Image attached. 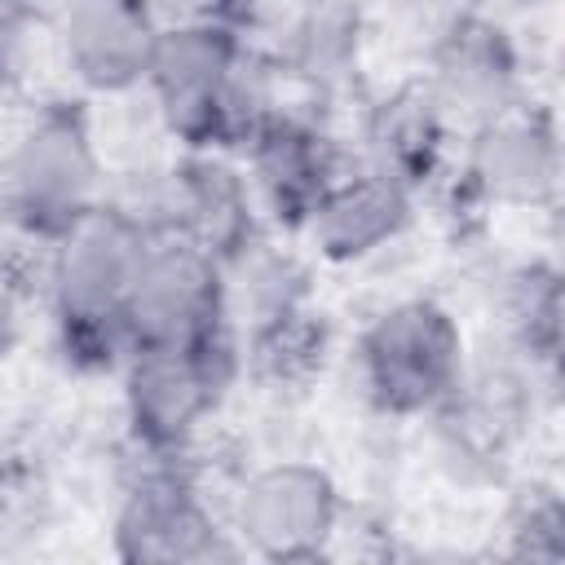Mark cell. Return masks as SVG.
<instances>
[{
	"label": "cell",
	"instance_id": "cell-16",
	"mask_svg": "<svg viewBox=\"0 0 565 565\" xmlns=\"http://www.w3.org/2000/svg\"><path fill=\"white\" fill-rule=\"evenodd\" d=\"M287 88L313 97L309 106L344 93L362 71L366 9L358 0H291L278 26L256 40Z\"/></svg>",
	"mask_w": 565,
	"mask_h": 565
},
{
	"label": "cell",
	"instance_id": "cell-20",
	"mask_svg": "<svg viewBox=\"0 0 565 565\" xmlns=\"http://www.w3.org/2000/svg\"><path fill=\"white\" fill-rule=\"evenodd\" d=\"M503 552L516 561H561L565 556V499L556 481L521 486L503 512Z\"/></svg>",
	"mask_w": 565,
	"mask_h": 565
},
{
	"label": "cell",
	"instance_id": "cell-12",
	"mask_svg": "<svg viewBox=\"0 0 565 565\" xmlns=\"http://www.w3.org/2000/svg\"><path fill=\"white\" fill-rule=\"evenodd\" d=\"M221 327H230L221 256L177 234L146 238L128 300H124L128 353L159 349V344H190Z\"/></svg>",
	"mask_w": 565,
	"mask_h": 565
},
{
	"label": "cell",
	"instance_id": "cell-14",
	"mask_svg": "<svg viewBox=\"0 0 565 565\" xmlns=\"http://www.w3.org/2000/svg\"><path fill=\"white\" fill-rule=\"evenodd\" d=\"M353 159L388 181H397L402 190H411L415 199H424L428 190L446 185L450 168H455V150H459V132L455 124L441 115V106L428 97V88L419 79H406L388 93H380L358 124V137L349 141Z\"/></svg>",
	"mask_w": 565,
	"mask_h": 565
},
{
	"label": "cell",
	"instance_id": "cell-3",
	"mask_svg": "<svg viewBox=\"0 0 565 565\" xmlns=\"http://www.w3.org/2000/svg\"><path fill=\"white\" fill-rule=\"evenodd\" d=\"M110 172L93 124L75 102L35 106L0 154V216L13 238L49 247L102 207Z\"/></svg>",
	"mask_w": 565,
	"mask_h": 565
},
{
	"label": "cell",
	"instance_id": "cell-4",
	"mask_svg": "<svg viewBox=\"0 0 565 565\" xmlns=\"http://www.w3.org/2000/svg\"><path fill=\"white\" fill-rule=\"evenodd\" d=\"M115 375L124 388L128 450L194 455L230 388L243 380V353L234 327H221L190 344L132 349Z\"/></svg>",
	"mask_w": 565,
	"mask_h": 565
},
{
	"label": "cell",
	"instance_id": "cell-18",
	"mask_svg": "<svg viewBox=\"0 0 565 565\" xmlns=\"http://www.w3.org/2000/svg\"><path fill=\"white\" fill-rule=\"evenodd\" d=\"M561 269L552 256H525L499 274L494 287V344L556 384L561 362Z\"/></svg>",
	"mask_w": 565,
	"mask_h": 565
},
{
	"label": "cell",
	"instance_id": "cell-15",
	"mask_svg": "<svg viewBox=\"0 0 565 565\" xmlns=\"http://www.w3.org/2000/svg\"><path fill=\"white\" fill-rule=\"evenodd\" d=\"M415 207H419V199L411 190H402L397 181L349 159L344 172L318 194V203L309 207V216L296 234L327 265H362V260L388 252L411 230Z\"/></svg>",
	"mask_w": 565,
	"mask_h": 565
},
{
	"label": "cell",
	"instance_id": "cell-22",
	"mask_svg": "<svg viewBox=\"0 0 565 565\" xmlns=\"http://www.w3.org/2000/svg\"><path fill=\"white\" fill-rule=\"evenodd\" d=\"M31 26L13 13L9 0H0V93L13 88L26 75V57H31Z\"/></svg>",
	"mask_w": 565,
	"mask_h": 565
},
{
	"label": "cell",
	"instance_id": "cell-23",
	"mask_svg": "<svg viewBox=\"0 0 565 565\" xmlns=\"http://www.w3.org/2000/svg\"><path fill=\"white\" fill-rule=\"evenodd\" d=\"M9 4H13V13H18L31 31H49V26L66 13L71 0H9Z\"/></svg>",
	"mask_w": 565,
	"mask_h": 565
},
{
	"label": "cell",
	"instance_id": "cell-7",
	"mask_svg": "<svg viewBox=\"0 0 565 565\" xmlns=\"http://www.w3.org/2000/svg\"><path fill=\"white\" fill-rule=\"evenodd\" d=\"M128 477L115 508V556L132 565H207L243 556L225 508L207 490V472L194 455H141L128 450Z\"/></svg>",
	"mask_w": 565,
	"mask_h": 565
},
{
	"label": "cell",
	"instance_id": "cell-10",
	"mask_svg": "<svg viewBox=\"0 0 565 565\" xmlns=\"http://www.w3.org/2000/svg\"><path fill=\"white\" fill-rule=\"evenodd\" d=\"M269 230L296 234L318 194L353 159L349 141L309 102H282L234 154Z\"/></svg>",
	"mask_w": 565,
	"mask_h": 565
},
{
	"label": "cell",
	"instance_id": "cell-8",
	"mask_svg": "<svg viewBox=\"0 0 565 565\" xmlns=\"http://www.w3.org/2000/svg\"><path fill=\"white\" fill-rule=\"evenodd\" d=\"M225 521L243 556L318 561L340 539L344 494L313 459H269L238 477Z\"/></svg>",
	"mask_w": 565,
	"mask_h": 565
},
{
	"label": "cell",
	"instance_id": "cell-19",
	"mask_svg": "<svg viewBox=\"0 0 565 565\" xmlns=\"http://www.w3.org/2000/svg\"><path fill=\"white\" fill-rule=\"evenodd\" d=\"M238 353H243V380L274 393H305L331 358V327L313 305H305L243 335Z\"/></svg>",
	"mask_w": 565,
	"mask_h": 565
},
{
	"label": "cell",
	"instance_id": "cell-6",
	"mask_svg": "<svg viewBox=\"0 0 565 565\" xmlns=\"http://www.w3.org/2000/svg\"><path fill=\"white\" fill-rule=\"evenodd\" d=\"M552 393V380L499 344L468 353L459 384L424 419L441 472L455 486H499Z\"/></svg>",
	"mask_w": 565,
	"mask_h": 565
},
{
	"label": "cell",
	"instance_id": "cell-2",
	"mask_svg": "<svg viewBox=\"0 0 565 565\" xmlns=\"http://www.w3.org/2000/svg\"><path fill=\"white\" fill-rule=\"evenodd\" d=\"M146 230L102 199L79 225L44 247L40 296L53 318L57 349L79 371H119L128 358L124 300L146 247Z\"/></svg>",
	"mask_w": 565,
	"mask_h": 565
},
{
	"label": "cell",
	"instance_id": "cell-13",
	"mask_svg": "<svg viewBox=\"0 0 565 565\" xmlns=\"http://www.w3.org/2000/svg\"><path fill=\"white\" fill-rule=\"evenodd\" d=\"M159 26V0H71L49 35L75 88L93 97H128L146 88Z\"/></svg>",
	"mask_w": 565,
	"mask_h": 565
},
{
	"label": "cell",
	"instance_id": "cell-1",
	"mask_svg": "<svg viewBox=\"0 0 565 565\" xmlns=\"http://www.w3.org/2000/svg\"><path fill=\"white\" fill-rule=\"evenodd\" d=\"M141 93L181 150L216 154H238L287 102L274 57L216 13L163 18Z\"/></svg>",
	"mask_w": 565,
	"mask_h": 565
},
{
	"label": "cell",
	"instance_id": "cell-5",
	"mask_svg": "<svg viewBox=\"0 0 565 565\" xmlns=\"http://www.w3.org/2000/svg\"><path fill=\"white\" fill-rule=\"evenodd\" d=\"M468 335L437 296L384 305L353 340L349 366L358 397L384 419H428L468 366Z\"/></svg>",
	"mask_w": 565,
	"mask_h": 565
},
{
	"label": "cell",
	"instance_id": "cell-9",
	"mask_svg": "<svg viewBox=\"0 0 565 565\" xmlns=\"http://www.w3.org/2000/svg\"><path fill=\"white\" fill-rule=\"evenodd\" d=\"M455 185L477 207L543 212L561 194V124L534 93L459 132Z\"/></svg>",
	"mask_w": 565,
	"mask_h": 565
},
{
	"label": "cell",
	"instance_id": "cell-17",
	"mask_svg": "<svg viewBox=\"0 0 565 565\" xmlns=\"http://www.w3.org/2000/svg\"><path fill=\"white\" fill-rule=\"evenodd\" d=\"M221 282H225V322L234 327L238 340L313 305L309 260L291 243H278L269 225L230 256H221Z\"/></svg>",
	"mask_w": 565,
	"mask_h": 565
},
{
	"label": "cell",
	"instance_id": "cell-21",
	"mask_svg": "<svg viewBox=\"0 0 565 565\" xmlns=\"http://www.w3.org/2000/svg\"><path fill=\"white\" fill-rule=\"evenodd\" d=\"M380 9H384V22H388L402 40H411L415 53H419V49H424L433 35H441L450 22L468 18V13L477 9V0H380Z\"/></svg>",
	"mask_w": 565,
	"mask_h": 565
},
{
	"label": "cell",
	"instance_id": "cell-11",
	"mask_svg": "<svg viewBox=\"0 0 565 565\" xmlns=\"http://www.w3.org/2000/svg\"><path fill=\"white\" fill-rule=\"evenodd\" d=\"M428 97L455 124V132L530 97V66L512 22L472 9L419 49V75Z\"/></svg>",
	"mask_w": 565,
	"mask_h": 565
}]
</instances>
